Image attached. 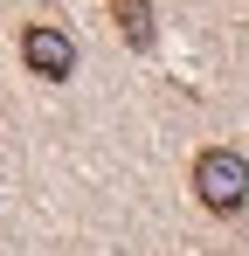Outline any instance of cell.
I'll return each instance as SVG.
<instances>
[{
  "label": "cell",
  "mask_w": 249,
  "mask_h": 256,
  "mask_svg": "<svg viewBox=\"0 0 249 256\" xmlns=\"http://www.w3.org/2000/svg\"><path fill=\"white\" fill-rule=\"evenodd\" d=\"M21 62H28L35 76H70V70H76V42L56 35V28H28V35H21Z\"/></svg>",
  "instance_id": "cell-2"
},
{
  "label": "cell",
  "mask_w": 249,
  "mask_h": 256,
  "mask_svg": "<svg viewBox=\"0 0 249 256\" xmlns=\"http://www.w3.org/2000/svg\"><path fill=\"white\" fill-rule=\"evenodd\" d=\"M111 14H118L132 48H152V0H111Z\"/></svg>",
  "instance_id": "cell-3"
},
{
  "label": "cell",
  "mask_w": 249,
  "mask_h": 256,
  "mask_svg": "<svg viewBox=\"0 0 249 256\" xmlns=\"http://www.w3.org/2000/svg\"><path fill=\"white\" fill-rule=\"evenodd\" d=\"M194 194H201L214 214H236L249 201V160L242 152H228V146H214L194 160Z\"/></svg>",
  "instance_id": "cell-1"
}]
</instances>
